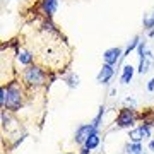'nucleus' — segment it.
Segmentation results:
<instances>
[{
	"label": "nucleus",
	"mask_w": 154,
	"mask_h": 154,
	"mask_svg": "<svg viewBox=\"0 0 154 154\" xmlns=\"http://www.w3.org/2000/svg\"><path fill=\"white\" fill-rule=\"evenodd\" d=\"M7 99H5V106L2 110H9L12 113H17L24 106V99H26V93L24 89L26 86L22 82H17V81H12L7 86Z\"/></svg>",
	"instance_id": "nucleus-1"
},
{
	"label": "nucleus",
	"mask_w": 154,
	"mask_h": 154,
	"mask_svg": "<svg viewBox=\"0 0 154 154\" xmlns=\"http://www.w3.org/2000/svg\"><path fill=\"white\" fill-rule=\"evenodd\" d=\"M22 84L26 86L28 89H38V88H43L45 81H46V70H45L41 65H28L24 70H22Z\"/></svg>",
	"instance_id": "nucleus-2"
},
{
	"label": "nucleus",
	"mask_w": 154,
	"mask_h": 154,
	"mask_svg": "<svg viewBox=\"0 0 154 154\" xmlns=\"http://www.w3.org/2000/svg\"><path fill=\"white\" fill-rule=\"evenodd\" d=\"M139 120V113L135 108H128V106H125V108H122L120 111H118V116H116V127L118 128H132L135 123H137Z\"/></svg>",
	"instance_id": "nucleus-3"
},
{
	"label": "nucleus",
	"mask_w": 154,
	"mask_h": 154,
	"mask_svg": "<svg viewBox=\"0 0 154 154\" xmlns=\"http://www.w3.org/2000/svg\"><path fill=\"white\" fill-rule=\"evenodd\" d=\"M94 130H98V128L93 125V122H91V123H82V125H79L75 128V134H74V142H75L77 146H84L86 140H88V137L94 132Z\"/></svg>",
	"instance_id": "nucleus-4"
},
{
	"label": "nucleus",
	"mask_w": 154,
	"mask_h": 154,
	"mask_svg": "<svg viewBox=\"0 0 154 154\" xmlns=\"http://www.w3.org/2000/svg\"><path fill=\"white\" fill-rule=\"evenodd\" d=\"M122 55H123V50L120 46H111V48L105 50V53H103V63H108V65L115 67L122 60Z\"/></svg>",
	"instance_id": "nucleus-5"
},
{
	"label": "nucleus",
	"mask_w": 154,
	"mask_h": 154,
	"mask_svg": "<svg viewBox=\"0 0 154 154\" xmlns=\"http://www.w3.org/2000/svg\"><path fill=\"white\" fill-rule=\"evenodd\" d=\"M113 75H115V67L108 65V63H103V67L99 69L98 75H96V82L101 84V86H108L110 81L113 79Z\"/></svg>",
	"instance_id": "nucleus-6"
},
{
	"label": "nucleus",
	"mask_w": 154,
	"mask_h": 154,
	"mask_svg": "<svg viewBox=\"0 0 154 154\" xmlns=\"http://www.w3.org/2000/svg\"><path fill=\"white\" fill-rule=\"evenodd\" d=\"M41 12L46 17H53L58 9V0H41Z\"/></svg>",
	"instance_id": "nucleus-7"
},
{
	"label": "nucleus",
	"mask_w": 154,
	"mask_h": 154,
	"mask_svg": "<svg viewBox=\"0 0 154 154\" xmlns=\"http://www.w3.org/2000/svg\"><path fill=\"white\" fill-rule=\"evenodd\" d=\"M17 62L21 63V65H24V67H28V65H31L33 63V60H34V55L29 51V50H24V48H21L19 51H17Z\"/></svg>",
	"instance_id": "nucleus-8"
},
{
	"label": "nucleus",
	"mask_w": 154,
	"mask_h": 154,
	"mask_svg": "<svg viewBox=\"0 0 154 154\" xmlns=\"http://www.w3.org/2000/svg\"><path fill=\"white\" fill-rule=\"evenodd\" d=\"M134 74H135V69L132 65H123L122 67V75H120V82L123 86H128V84L132 82L134 79Z\"/></svg>",
	"instance_id": "nucleus-9"
},
{
	"label": "nucleus",
	"mask_w": 154,
	"mask_h": 154,
	"mask_svg": "<svg viewBox=\"0 0 154 154\" xmlns=\"http://www.w3.org/2000/svg\"><path fill=\"white\" fill-rule=\"evenodd\" d=\"M99 144H101V135H99V130H94L91 135L88 137V140H86V147L89 149V151H94V149L99 147Z\"/></svg>",
	"instance_id": "nucleus-10"
},
{
	"label": "nucleus",
	"mask_w": 154,
	"mask_h": 154,
	"mask_svg": "<svg viewBox=\"0 0 154 154\" xmlns=\"http://www.w3.org/2000/svg\"><path fill=\"white\" fill-rule=\"evenodd\" d=\"M128 140H130V142H142V140H146L142 125H139V127H135V128H130V130H128Z\"/></svg>",
	"instance_id": "nucleus-11"
},
{
	"label": "nucleus",
	"mask_w": 154,
	"mask_h": 154,
	"mask_svg": "<svg viewBox=\"0 0 154 154\" xmlns=\"http://www.w3.org/2000/svg\"><path fill=\"white\" fill-rule=\"evenodd\" d=\"M142 28H144V31L154 29V9H151L149 12H146L142 16Z\"/></svg>",
	"instance_id": "nucleus-12"
},
{
	"label": "nucleus",
	"mask_w": 154,
	"mask_h": 154,
	"mask_svg": "<svg viewBox=\"0 0 154 154\" xmlns=\"http://www.w3.org/2000/svg\"><path fill=\"white\" fill-rule=\"evenodd\" d=\"M63 82H65L70 89H77L79 84H81V79H79V75H77L75 72H69V74L63 77Z\"/></svg>",
	"instance_id": "nucleus-13"
},
{
	"label": "nucleus",
	"mask_w": 154,
	"mask_h": 154,
	"mask_svg": "<svg viewBox=\"0 0 154 154\" xmlns=\"http://www.w3.org/2000/svg\"><path fill=\"white\" fill-rule=\"evenodd\" d=\"M142 142H128L125 146V152L127 154H144L142 152Z\"/></svg>",
	"instance_id": "nucleus-14"
},
{
	"label": "nucleus",
	"mask_w": 154,
	"mask_h": 154,
	"mask_svg": "<svg viewBox=\"0 0 154 154\" xmlns=\"http://www.w3.org/2000/svg\"><path fill=\"white\" fill-rule=\"evenodd\" d=\"M105 111H106V106L105 105H101L99 106V111H98V115L94 116V120H93V125L96 127V128H101V122H103V116H105Z\"/></svg>",
	"instance_id": "nucleus-15"
},
{
	"label": "nucleus",
	"mask_w": 154,
	"mask_h": 154,
	"mask_svg": "<svg viewBox=\"0 0 154 154\" xmlns=\"http://www.w3.org/2000/svg\"><path fill=\"white\" fill-rule=\"evenodd\" d=\"M5 99H7V89H5V86H2L0 88V106L2 108L5 106Z\"/></svg>",
	"instance_id": "nucleus-16"
},
{
	"label": "nucleus",
	"mask_w": 154,
	"mask_h": 154,
	"mask_svg": "<svg viewBox=\"0 0 154 154\" xmlns=\"http://www.w3.org/2000/svg\"><path fill=\"white\" fill-rule=\"evenodd\" d=\"M125 105H130V108H135V106H137V101H135L134 98H127L125 99Z\"/></svg>",
	"instance_id": "nucleus-17"
},
{
	"label": "nucleus",
	"mask_w": 154,
	"mask_h": 154,
	"mask_svg": "<svg viewBox=\"0 0 154 154\" xmlns=\"http://www.w3.org/2000/svg\"><path fill=\"white\" fill-rule=\"evenodd\" d=\"M147 91L149 93H152L154 91V79H149L147 81Z\"/></svg>",
	"instance_id": "nucleus-18"
},
{
	"label": "nucleus",
	"mask_w": 154,
	"mask_h": 154,
	"mask_svg": "<svg viewBox=\"0 0 154 154\" xmlns=\"http://www.w3.org/2000/svg\"><path fill=\"white\" fill-rule=\"evenodd\" d=\"M91 152H93V151H89L86 146H81V152H79V154H91Z\"/></svg>",
	"instance_id": "nucleus-19"
},
{
	"label": "nucleus",
	"mask_w": 154,
	"mask_h": 154,
	"mask_svg": "<svg viewBox=\"0 0 154 154\" xmlns=\"http://www.w3.org/2000/svg\"><path fill=\"white\" fill-rule=\"evenodd\" d=\"M147 149H149V151H154V139H151V140H149Z\"/></svg>",
	"instance_id": "nucleus-20"
},
{
	"label": "nucleus",
	"mask_w": 154,
	"mask_h": 154,
	"mask_svg": "<svg viewBox=\"0 0 154 154\" xmlns=\"http://www.w3.org/2000/svg\"><path fill=\"white\" fill-rule=\"evenodd\" d=\"M147 36H149V38H152V36H154V29H151V31H147Z\"/></svg>",
	"instance_id": "nucleus-21"
},
{
	"label": "nucleus",
	"mask_w": 154,
	"mask_h": 154,
	"mask_svg": "<svg viewBox=\"0 0 154 154\" xmlns=\"http://www.w3.org/2000/svg\"><path fill=\"white\" fill-rule=\"evenodd\" d=\"M63 154H74V152H63Z\"/></svg>",
	"instance_id": "nucleus-22"
},
{
	"label": "nucleus",
	"mask_w": 154,
	"mask_h": 154,
	"mask_svg": "<svg viewBox=\"0 0 154 154\" xmlns=\"http://www.w3.org/2000/svg\"><path fill=\"white\" fill-rule=\"evenodd\" d=\"M62 154H63V152H62Z\"/></svg>",
	"instance_id": "nucleus-23"
}]
</instances>
